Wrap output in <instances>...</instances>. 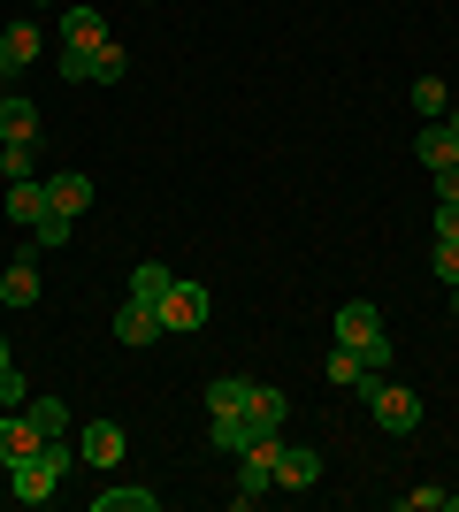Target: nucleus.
<instances>
[{"mask_svg": "<svg viewBox=\"0 0 459 512\" xmlns=\"http://www.w3.org/2000/svg\"><path fill=\"white\" fill-rule=\"evenodd\" d=\"M69 237H77V214H54V207H46V214H39V230H31V245L46 253V245H69Z\"/></svg>", "mask_w": 459, "mask_h": 512, "instance_id": "nucleus-22", "label": "nucleus"}, {"mask_svg": "<svg viewBox=\"0 0 459 512\" xmlns=\"http://www.w3.org/2000/svg\"><path fill=\"white\" fill-rule=\"evenodd\" d=\"M207 314H215V306H207V283L176 276L169 299H161V337H192V329H207Z\"/></svg>", "mask_w": 459, "mask_h": 512, "instance_id": "nucleus-4", "label": "nucleus"}, {"mask_svg": "<svg viewBox=\"0 0 459 512\" xmlns=\"http://www.w3.org/2000/svg\"><path fill=\"white\" fill-rule=\"evenodd\" d=\"M31 8H46V0H31Z\"/></svg>", "mask_w": 459, "mask_h": 512, "instance_id": "nucleus-37", "label": "nucleus"}, {"mask_svg": "<svg viewBox=\"0 0 459 512\" xmlns=\"http://www.w3.org/2000/svg\"><path fill=\"white\" fill-rule=\"evenodd\" d=\"M123 69H131V54H123V46H100V54H92V85H123Z\"/></svg>", "mask_w": 459, "mask_h": 512, "instance_id": "nucleus-24", "label": "nucleus"}, {"mask_svg": "<svg viewBox=\"0 0 459 512\" xmlns=\"http://www.w3.org/2000/svg\"><path fill=\"white\" fill-rule=\"evenodd\" d=\"M245 421H253V428H284V421H291V398H284L276 383H253V406H245Z\"/></svg>", "mask_w": 459, "mask_h": 512, "instance_id": "nucleus-17", "label": "nucleus"}, {"mask_svg": "<svg viewBox=\"0 0 459 512\" xmlns=\"http://www.w3.org/2000/svg\"><path fill=\"white\" fill-rule=\"evenodd\" d=\"M444 123H452V130H459V107H444Z\"/></svg>", "mask_w": 459, "mask_h": 512, "instance_id": "nucleus-34", "label": "nucleus"}, {"mask_svg": "<svg viewBox=\"0 0 459 512\" xmlns=\"http://www.w3.org/2000/svg\"><path fill=\"white\" fill-rule=\"evenodd\" d=\"M0 367H16V352H8V337H0Z\"/></svg>", "mask_w": 459, "mask_h": 512, "instance_id": "nucleus-33", "label": "nucleus"}, {"mask_svg": "<svg viewBox=\"0 0 459 512\" xmlns=\"http://www.w3.org/2000/svg\"><path fill=\"white\" fill-rule=\"evenodd\" d=\"M8 306H39V245H16L0 268V314Z\"/></svg>", "mask_w": 459, "mask_h": 512, "instance_id": "nucleus-5", "label": "nucleus"}, {"mask_svg": "<svg viewBox=\"0 0 459 512\" xmlns=\"http://www.w3.org/2000/svg\"><path fill=\"white\" fill-rule=\"evenodd\" d=\"M268 482H276V490H314V482H322V451L276 444V467H268Z\"/></svg>", "mask_w": 459, "mask_h": 512, "instance_id": "nucleus-6", "label": "nucleus"}, {"mask_svg": "<svg viewBox=\"0 0 459 512\" xmlns=\"http://www.w3.org/2000/svg\"><path fill=\"white\" fill-rule=\"evenodd\" d=\"M8 77H16V54H8V39H0V85H8Z\"/></svg>", "mask_w": 459, "mask_h": 512, "instance_id": "nucleus-32", "label": "nucleus"}, {"mask_svg": "<svg viewBox=\"0 0 459 512\" xmlns=\"http://www.w3.org/2000/svg\"><path fill=\"white\" fill-rule=\"evenodd\" d=\"M23 413H31V421H39L46 436H62V428H69V398H54V390H46V398H31Z\"/></svg>", "mask_w": 459, "mask_h": 512, "instance_id": "nucleus-23", "label": "nucleus"}, {"mask_svg": "<svg viewBox=\"0 0 459 512\" xmlns=\"http://www.w3.org/2000/svg\"><path fill=\"white\" fill-rule=\"evenodd\" d=\"M62 46H108V16L100 8H62Z\"/></svg>", "mask_w": 459, "mask_h": 512, "instance_id": "nucleus-14", "label": "nucleus"}, {"mask_svg": "<svg viewBox=\"0 0 459 512\" xmlns=\"http://www.w3.org/2000/svg\"><path fill=\"white\" fill-rule=\"evenodd\" d=\"M46 214V184L39 176H23V184H8V222H23V230H39Z\"/></svg>", "mask_w": 459, "mask_h": 512, "instance_id": "nucleus-16", "label": "nucleus"}, {"mask_svg": "<svg viewBox=\"0 0 459 512\" xmlns=\"http://www.w3.org/2000/svg\"><path fill=\"white\" fill-rule=\"evenodd\" d=\"M46 444V428L39 421H31V413H0V467H16V459H31V451H39Z\"/></svg>", "mask_w": 459, "mask_h": 512, "instance_id": "nucleus-7", "label": "nucleus"}, {"mask_svg": "<svg viewBox=\"0 0 459 512\" xmlns=\"http://www.w3.org/2000/svg\"><path fill=\"white\" fill-rule=\"evenodd\" d=\"M92 512H161V490H92Z\"/></svg>", "mask_w": 459, "mask_h": 512, "instance_id": "nucleus-18", "label": "nucleus"}, {"mask_svg": "<svg viewBox=\"0 0 459 512\" xmlns=\"http://www.w3.org/2000/svg\"><path fill=\"white\" fill-rule=\"evenodd\" d=\"M429 230H437V237H452V245H459V199H437V214H429Z\"/></svg>", "mask_w": 459, "mask_h": 512, "instance_id": "nucleus-29", "label": "nucleus"}, {"mask_svg": "<svg viewBox=\"0 0 459 512\" xmlns=\"http://www.w3.org/2000/svg\"><path fill=\"white\" fill-rule=\"evenodd\" d=\"M77 459L108 474L115 459H123V428H115V421H92V428H85V444H77Z\"/></svg>", "mask_w": 459, "mask_h": 512, "instance_id": "nucleus-11", "label": "nucleus"}, {"mask_svg": "<svg viewBox=\"0 0 459 512\" xmlns=\"http://www.w3.org/2000/svg\"><path fill=\"white\" fill-rule=\"evenodd\" d=\"M146 8H153V0H146Z\"/></svg>", "mask_w": 459, "mask_h": 512, "instance_id": "nucleus-40", "label": "nucleus"}, {"mask_svg": "<svg viewBox=\"0 0 459 512\" xmlns=\"http://www.w3.org/2000/svg\"><path fill=\"white\" fill-rule=\"evenodd\" d=\"M337 344L345 352H360V367H391V329H383V314H375L368 299H352V306H337Z\"/></svg>", "mask_w": 459, "mask_h": 512, "instance_id": "nucleus-2", "label": "nucleus"}, {"mask_svg": "<svg viewBox=\"0 0 459 512\" xmlns=\"http://www.w3.org/2000/svg\"><path fill=\"white\" fill-rule=\"evenodd\" d=\"M207 444H215V451H222V459H238V451H245V444H253V421H245V413H222V421H215V428H207Z\"/></svg>", "mask_w": 459, "mask_h": 512, "instance_id": "nucleus-19", "label": "nucleus"}, {"mask_svg": "<svg viewBox=\"0 0 459 512\" xmlns=\"http://www.w3.org/2000/svg\"><path fill=\"white\" fill-rule=\"evenodd\" d=\"M153 337H161V306H146V299L115 306V344H131V352H138V344H153Z\"/></svg>", "mask_w": 459, "mask_h": 512, "instance_id": "nucleus-9", "label": "nucleus"}, {"mask_svg": "<svg viewBox=\"0 0 459 512\" xmlns=\"http://www.w3.org/2000/svg\"><path fill=\"white\" fill-rule=\"evenodd\" d=\"M253 406V375H215V383H207V413H245Z\"/></svg>", "mask_w": 459, "mask_h": 512, "instance_id": "nucleus-15", "label": "nucleus"}, {"mask_svg": "<svg viewBox=\"0 0 459 512\" xmlns=\"http://www.w3.org/2000/svg\"><path fill=\"white\" fill-rule=\"evenodd\" d=\"M452 314H459V283H452Z\"/></svg>", "mask_w": 459, "mask_h": 512, "instance_id": "nucleus-36", "label": "nucleus"}, {"mask_svg": "<svg viewBox=\"0 0 459 512\" xmlns=\"http://www.w3.org/2000/svg\"><path fill=\"white\" fill-rule=\"evenodd\" d=\"M31 138H39V107L8 92V100H0V146H31Z\"/></svg>", "mask_w": 459, "mask_h": 512, "instance_id": "nucleus-12", "label": "nucleus"}, {"mask_svg": "<svg viewBox=\"0 0 459 512\" xmlns=\"http://www.w3.org/2000/svg\"><path fill=\"white\" fill-rule=\"evenodd\" d=\"M437 199H459V161H452V169H437Z\"/></svg>", "mask_w": 459, "mask_h": 512, "instance_id": "nucleus-31", "label": "nucleus"}, {"mask_svg": "<svg viewBox=\"0 0 459 512\" xmlns=\"http://www.w3.org/2000/svg\"><path fill=\"white\" fill-rule=\"evenodd\" d=\"M414 153H421V169H429V176L452 169V161H459V130L444 123V115H437V123H421L414 130Z\"/></svg>", "mask_w": 459, "mask_h": 512, "instance_id": "nucleus-8", "label": "nucleus"}, {"mask_svg": "<svg viewBox=\"0 0 459 512\" xmlns=\"http://www.w3.org/2000/svg\"><path fill=\"white\" fill-rule=\"evenodd\" d=\"M0 413H8V398H0Z\"/></svg>", "mask_w": 459, "mask_h": 512, "instance_id": "nucleus-38", "label": "nucleus"}, {"mask_svg": "<svg viewBox=\"0 0 459 512\" xmlns=\"http://www.w3.org/2000/svg\"><path fill=\"white\" fill-rule=\"evenodd\" d=\"M169 268H161V260H138V268H131V299H146V306H161V299H169Z\"/></svg>", "mask_w": 459, "mask_h": 512, "instance_id": "nucleus-20", "label": "nucleus"}, {"mask_svg": "<svg viewBox=\"0 0 459 512\" xmlns=\"http://www.w3.org/2000/svg\"><path fill=\"white\" fill-rule=\"evenodd\" d=\"M414 107H421V115H429V123H437V115H444V85H437V77H414Z\"/></svg>", "mask_w": 459, "mask_h": 512, "instance_id": "nucleus-28", "label": "nucleus"}, {"mask_svg": "<svg viewBox=\"0 0 459 512\" xmlns=\"http://www.w3.org/2000/svg\"><path fill=\"white\" fill-rule=\"evenodd\" d=\"M322 375H329L337 390H360V375H375V367H360V352H345V344H337V352L322 360Z\"/></svg>", "mask_w": 459, "mask_h": 512, "instance_id": "nucleus-21", "label": "nucleus"}, {"mask_svg": "<svg viewBox=\"0 0 459 512\" xmlns=\"http://www.w3.org/2000/svg\"><path fill=\"white\" fill-rule=\"evenodd\" d=\"M429 268H437V283H444V291L459 283V245H452V237H437V253H429Z\"/></svg>", "mask_w": 459, "mask_h": 512, "instance_id": "nucleus-27", "label": "nucleus"}, {"mask_svg": "<svg viewBox=\"0 0 459 512\" xmlns=\"http://www.w3.org/2000/svg\"><path fill=\"white\" fill-rule=\"evenodd\" d=\"M0 176H8V184L39 176V146H0Z\"/></svg>", "mask_w": 459, "mask_h": 512, "instance_id": "nucleus-26", "label": "nucleus"}, {"mask_svg": "<svg viewBox=\"0 0 459 512\" xmlns=\"http://www.w3.org/2000/svg\"><path fill=\"white\" fill-rule=\"evenodd\" d=\"M0 39H8V54H16V69H31V62H46V31L31 16H16V23H0Z\"/></svg>", "mask_w": 459, "mask_h": 512, "instance_id": "nucleus-13", "label": "nucleus"}, {"mask_svg": "<svg viewBox=\"0 0 459 512\" xmlns=\"http://www.w3.org/2000/svg\"><path fill=\"white\" fill-rule=\"evenodd\" d=\"M46 207H54V214H85V207H92V176H85V169L46 176Z\"/></svg>", "mask_w": 459, "mask_h": 512, "instance_id": "nucleus-10", "label": "nucleus"}, {"mask_svg": "<svg viewBox=\"0 0 459 512\" xmlns=\"http://www.w3.org/2000/svg\"><path fill=\"white\" fill-rule=\"evenodd\" d=\"M444 512H459V490H452V497H444Z\"/></svg>", "mask_w": 459, "mask_h": 512, "instance_id": "nucleus-35", "label": "nucleus"}, {"mask_svg": "<svg viewBox=\"0 0 459 512\" xmlns=\"http://www.w3.org/2000/svg\"><path fill=\"white\" fill-rule=\"evenodd\" d=\"M360 398H368L375 428H391V436H414L421 428V398L406 383H391V375H360Z\"/></svg>", "mask_w": 459, "mask_h": 512, "instance_id": "nucleus-3", "label": "nucleus"}, {"mask_svg": "<svg viewBox=\"0 0 459 512\" xmlns=\"http://www.w3.org/2000/svg\"><path fill=\"white\" fill-rule=\"evenodd\" d=\"M92 54H100V46H62V54H54V69H62L69 85H92Z\"/></svg>", "mask_w": 459, "mask_h": 512, "instance_id": "nucleus-25", "label": "nucleus"}, {"mask_svg": "<svg viewBox=\"0 0 459 512\" xmlns=\"http://www.w3.org/2000/svg\"><path fill=\"white\" fill-rule=\"evenodd\" d=\"M452 490H398V512H437Z\"/></svg>", "mask_w": 459, "mask_h": 512, "instance_id": "nucleus-30", "label": "nucleus"}, {"mask_svg": "<svg viewBox=\"0 0 459 512\" xmlns=\"http://www.w3.org/2000/svg\"><path fill=\"white\" fill-rule=\"evenodd\" d=\"M0 268H8V260H0Z\"/></svg>", "mask_w": 459, "mask_h": 512, "instance_id": "nucleus-39", "label": "nucleus"}, {"mask_svg": "<svg viewBox=\"0 0 459 512\" xmlns=\"http://www.w3.org/2000/svg\"><path fill=\"white\" fill-rule=\"evenodd\" d=\"M69 467H77V444L46 436L31 459H16V467H8V497H16V505H54V490H62Z\"/></svg>", "mask_w": 459, "mask_h": 512, "instance_id": "nucleus-1", "label": "nucleus"}]
</instances>
